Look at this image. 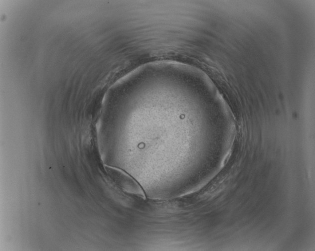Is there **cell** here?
<instances>
[{"instance_id":"cell-1","label":"cell","mask_w":315,"mask_h":251,"mask_svg":"<svg viewBox=\"0 0 315 251\" xmlns=\"http://www.w3.org/2000/svg\"><path fill=\"white\" fill-rule=\"evenodd\" d=\"M108 173L113 181L123 191L129 194L145 197V192L139 184L124 171L108 167Z\"/></svg>"}]
</instances>
